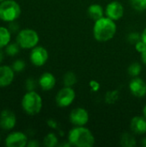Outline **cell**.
Masks as SVG:
<instances>
[{
  "label": "cell",
  "instance_id": "cell-1",
  "mask_svg": "<svg viewBox=\"0 0 146 147\" xmlns=\"http://www.w3.org/2000/svg\"><path fill=\"white\" fill-rule=\"evenodd\" d=\"M117 26L114 21L108 16H103L96 21L93 27V35L97 41L105 42L114 38Z\"/></svg>",
  "mask_w": 146,
  "mask_h": 147
},
{
  "label": "cell",
  "instance_id": "cell-2",
  "mask_svg": "<svg viewBox=\"0 0 146 147\" xmlns=\"http://www.w3.org/2000/svg\"><path fill=\"white\" fill-rule=\"evenodd\" d=\"M68 141L77 147H92L95 145V137L86 127H76L68 134Z\"/></svg>",
  "mask_w": 146,
  "mask_h": 147
},
{
  "label": "cell",
  "instance_id": "cell-3",
  "mask_svg": "<svg viewBox=\"0 0 146 147\" xmlns=\"http://www.w3.org/2000/svg\"><path fill=\"white\" fill-rule=\"evenodd\" d=\"M22 108L28 115H38L42 109L41 96L34 90L28 91L22 99Z\"/></svg>",
  "mask_w": 146,
  "mask_h": 147
},
{
  "label": "cell",
  "instance_id": "cell-4",
  "mask_svg": "<svg viewBox=\"0 0 146 147\" xmlns=\"http://www.w3.org/2000/svg\"><path fill=\"white\" fill-rule=\"evenodd\" d=\"M21 7L15 0H4L0 3V19L6 22H11L19 18Z\"/></svg>",
  "mask_w": 146,
  "mask_h": 147
},
{
  "label": "cell",
  "instance_id": "cell-5",
  "mask_svg": "<svg viewBox=\"0 0 146 147\" xmlns=\"http://www.w3.org/2000/svg\"><path fill=\"white\" fill-rule=\"evenodd\" d=\"M40 38L37 32L31 28H24L19 31L16 42L23 49H32L37 46Z\"/></svg>",
  "mask_w": 146,
  "mask_h": 147
},
{
  "label": "cell",
  "instance_id": "cell-6",
  "mask_svg": "<svg viewBox=\"0 0 146 147\" xmlns=\"http://www.w3.org/2000/svg\"><path fill=\"white\" fill-rule=\"evenodd\" d=\"M75 97H76V93L75 90L72 89V87L65 86L56 95L55 101L59 107L66 108L73 102Z\"/></svg>",
  "mask_w": 146,
  "mask_h": 147
},
{
  "label": "cell",
  "instance_id": "cell-7",
  "mask_svg": "<svg viewBox=\"0 0 146 147\" xmlns=\"http://www.w3.org/2000/svg\"><path fill=\"white\" fill-rule=\"evenodd\" d=\"M89 119L88 111L83 108H76L70 114V121L76 127L85 126Z\"/></svg>",
  "mask_w": 146,
  "mask_h": 147
},
{
  "label": "cell",
  "instance_id": "cell-8",
  "mask_svg": "<svg viewBox=\"0 0 146 147\" xmlns=\"http://www.w3.org/2000/svg\"><path fill=\"white\" fill-rule=\"evenodd\" d=\"M48 59V52L43 47H34L30 53V61L35 66L44 65Z\"/></svg>",
  "mask_w": 146,
  "mask_h": 147
},
{
  "label": "cell",
  "instance_id": "cell-9",
  "mask_svg": "<svg viewBox=\"0 0 146 147\" xmlns=\"http://www.w3.org/2000/svg\"><path fill=\"white\" fill-rule=\"evenodd\" d=\"M28 144V137L22 132H12L5 139L7 147H24Z\"/></svg>",
  "mask_w": 146,
  "mask_h": 147
},
{
  "label": "cell",
  "instance_id": "cell-10",
  "mask_svg": "<svg viewBox=\"0 0 146 147\" xmlns=\"http://www.w3.org/2000/svg\"><path fill=\"white\" fill-rule=\"evenodd\" d=\"M16 116L9 109H4L0 114V127L3 130L9 131L15 127Z\"/></svg>",
  "mask_w": 146,
  "mask_h": 147
},
{
  "label": "cell",
  "instance_id": "cell-11",
  "mask_svg": "<svg viewBox=\"0 0 146 147\" xmlns=\"http://www.w3.org/2000/svg\"><path fill=\"white\" fill-rule=\"evenodd\" d=\"M105 14L108 18L114 21L120 20L124 15V7L118 1L110 2L106 7Z\"/></svg>",
  "mask_w": 146,
  "mask_h": 147
},
{
  "label": "cell",
  "instance_id": "cell-12",
  "mask_svg": "<svg viewBox=\"0 0 146 147\" xmlns=\"http://www.w3.org/2000/svg\"><path fill=\"white\" fill-rule=\"evenodd\" d=\"M129 90L136 97H143L146 95V83L140 78L135 77L129 83Z\"/></svg>",
  "mask_w": 146,
  "mask_h": 147
},
{
  "label": "cell",
  "instance_id": "cell-13",
  "mask_svg": "<svg viewBox=\"0 0 146 147\" xmlns=\"http://www.w3.org/2000/svg\"><path fill=\"white\" fill-rule=\"evenodd\" d=\"M15 78V71L9 65H0V88L9 86Z\"/></svg>",
  "mask_w": 146,
  "mask_h": 147
},
{
  "label": "cell",
  "instance_id": "cell-14",
  "mask_svg": "<svg viewBox=\"0 0 146 147\" xmlns=\"http://www.w3.org/2000/svg\"><path fill=\"white\" fill-rule=\"evenodd\" d=\"M131 130L133 134L143 135L146 133V119L144 116H135L131 120Z\"/></svg>",
  "mask_w": 146,
  "mask_h": 147
},
{
  "label": "cell",
  "instance_id": "cell-15",
  "mask_svg": "<svg viewBox=\"0 0 146 147\" xmlns=\"http://www.w3.org/2000/svg\"><path fill=\"white\" fill-rule=\"evenodd\" d=\"M56 84L55 77L50 72L43 73L39 79V85L43 90H51Z\"/></svg>",
  "mask_w": 146,
  "mask_h": 147
},
{
  "label": "cell",
  "instance_id": "cell-16",
  "mask_svg": "<svg viewBox=\"0 0 146 147\" xmlns=\"http://www.w3.org/2000/svg\"><path fill=\"white\" fill-rule=\"evenodd\" d=\"M87 13L89 18H91L94 21L99 20L102 17L104 16V9L103 8L97 3H94L89 6L87 9Z\"/></svg>",
  "mask_w": 146,
  "mask_h": 147
},
{
  "label": "cell",
  "instance_id": "cell-17",
  "mask_svg": "<svg viewBox=\"0 0 146 147\" xmlns=\"http://www.w3.org/2000/svg\"><path fill=\"white\" fill-rule=\"evenodd\" d=\"M11 40V32L9 28L0 26V48L5 47Z\"/></svg>",
  "mask_w": 146,
  "mask_h": 147
},
{
  "label": "cell",
  "instance_id": "cell-18",
  "mask_svg": "<svg viewBox=\"0 0 146 147\" xmlns=\"http://www.w3.org/2000/svg\"><path fill=\"white\" fill-rule=\"evenodd\" d=\"M120 145L124 147L136 146V145H137L136 139L130 133H124L120 138Z\"/></svg>",
  "mask_w": 146,
  "mask_h": 147
},
{
  "label": "cell",
  "instance_id": "cell-19",
  "mask_svg": "<svg viewBox=\"0 0 146 147\" xmlns=\"http://www.w3.org/2000/svg\"><path fill=\"white\" fill-rule=\"evenodd\" d=\"M77 82V78L76 74L73 71H68L65 74L63 78L64 85L66 87H73Z\"/></svg>",
  "mask_w": 146,
  "mask_h": 147
},
{
  "label": "cell",
  "instance_id": "cell-20",
  "mask_svg": "<svg viewBox=\"0 0 146 147\" xmlns=\"http://www.w3.org/2000/svg\"><path fill=\"white\" fill-rule=\"evenodd\" d=\"M120 98V92L117 90H109L105 95V102L108 104H114Z\"/></svg>",
  "mask_w": 146,
  "mask_h": 147
},
{
  "label": "cell",
  "instance_id": "cell-21",
  "mask_svg": "<svg viewBox=\"0 0 146 147\" xmlns=\"http://www.w3.org/2000/svg\"><path fill=\"white\" fill-rule=\"evenodd\" d=\"M44 146L46 147H54L58 145V137L53 133L47 134L43 140Z\"/></svg>",
  "mask_w": 146,
  "mask_h": 147
},
{
  "label": "cell",
  "instance_id": "cell-22",
  "mask_svg": "<svg viewBox=\"0 0 146 147\" xmlns=\"http://www.w3.org/2000/svg\"><path fill=\"white\" fill-rule=\"evenodd\" d=\"M141 71H142V67H141V65L138 62H134V63H132L128 69H127V72L128 74L133 77V78H135V77H139V75L141 73Z\"/></svg>",
  "mask_w": 146,
  "mask_h": 147
},
{
  "label": "cell",
  "instance_id": "cell-23",
  "mask_svg": "<svg viewBox=\"0 0 146 147\" xmlns=\"http://www.w3.org/2000/svg\"><path fill=\"white\" fill-rule=\"evenodd\" d=\"M5 53L7 55L9 56H15L17 53H19L20 52V46L18 45L17 42H13V43H9L6 47H5Z\"/></svg>",
  "mask_w": 146,
  "mask_h": 147
},
{
  "label": "cell",
  "instance_id": "cell-24",
  "mask_svg": "<svg viewBox=\"0 0 146 147\" xmlns=\"http://www.w3.org/2000/svg\"><path fill=\"white\" fill-rule=\"evenodd\" d=\"M132 7L137 11H144L146 9V0H129Z\"/></svg>",
  "mask_w": 146,
  "mask_h": 147
},
{
  "label": "cell",
  "instance_id": "cell-25",
  "mask_svg": "<svg viewBox=\"0 0 146 147\" xmlns=\"http://www.w3.org/2000/svg\"><path fill=\"white\" fill-rule=\"evenodd\" d=\"M13 70L15 71V72H22L25 67H26V64L23 60L22 59H16L13 64H12V66Z\"/></svg>",
  "mask_w": 146,
  "mask_h": 147
},
{
  "label": "cell",
  "instance_id": "cell-26",
  "mask_svg": "<svg viewBox=\"0 0 146 147\" xmlns=\"http://www.w3.org/2000/svg\"><path fill=\"white\" fill-rule=\"evenodd\" d=\"M127 40L130 43H137L139 40H141V34H139V33H136V32H133L131 34H128L127 36Z\"/></svg>",
  "mask_w": 146,
  "mask_h": 147
},
{
  "label": "cell",
  "instance_id": "cell-27",
  "mask_svg": "<svg viewBox=\"0 0 146 147\" xmlns=\"http://www.w3.org/2000/svg\"><path fill=\"white\" fill-rule=\"evenodd\" d=\"M25 87L28 91L34 90V89L36 87V84H35V81L34 80V78H28L25 82Z\"/></svg>",
  "mask_w": 146,
  "mask_h": 147
},
{
  "label": "cell",
  "instance_id": "cell-28",
  "mask_svg": "<svg viewBox=\"0 0 146 147\" xmlns=\"http://www.w3.org/2000/svg\"><path fill=\"white\" fill-rule=\"evenodd\" d=\"M135 49L137 52L141 53L142 52H144L146 49V44L142 40H140L137 43H135Z\"/></svg>",
  "mask_w": 146,
  "mask_h": 147
},
{
  "label": "cell",
  "instance_id": "cell-29",
  "mask_svg": "<svg viewBox=\"0 0 146 147\" xmlns=\"http://www.w3.org/2000/svg\"><path fill=\"white\" fill-rule=\"evenodd\" d=\"M89 84V87H90L92 91L96 92V91H98L100 90V84L96 80H91Z\"/></svg>",
  "mask_w": 146,
  "mask_h": 147
},
{
  "label": "cell",
  "instance_id": "cell-30",
  "mask_svg": "<svg viewBox=\"0 0 146 147\" xmlns=\"http://www.w3.org/2000/svg\"><path fill=\"white\" fill-rule=\"evenodd\" d=\"M9 29L10 32H16L19 29V25L16 22H15V21L14 22H9Z\"/></svg>",
  "mask_w": 146,
  "mask_h": 147
},
{
  "label": "cell",
  "instance_id": "cell-31",
  "mask_svg": "<svg viewBox=\"0 0 146 147\" xmlns=\"http://www.w3.org/2000/svg\"><path fill=\"white\" fill-rule=\"evenodd\" d=\"M46 123H47V125L51 127V128H52V129H58V122L55 121V120H53V119H49V120H47V121H46Z\"/></svg>",
  "mask_w": 146,
  "mask_h": 147
},
{
  "label": "cell",
  "instance_id": "cell-32",
  "mask_svg": "<svg viewBox=\"0 0 146 147\" xmlns=\"http://www.w3.org/2000/svg\"><path fill=\"white\" fill-rule=\"evenodd\" d=\"M39 146H40L39 142L35 140H31L28 141V144H27V146L28 147H38Z\"/></svg>",
  "mask_w": 146,
  "mask_h": 147
},
{
  "label": "cell",
  "instance_id": "cell-33",
  "mask_svg": "<svg viewBox=\"0 0 146 147\" xmlns=\"http://www.w3.org/2000/svg\"><path fill=\"white\" fill-rule=\"evenodd\" d=\"M141 59H142L143 64H145L146 65V49L141 53Z\"/></svg>",
  "mask_w": 146,
  "mask_h": 147
},
{
  "label": "cell",
  "instance_id": "cell-34",
  "mask_svg": "<svg viewBox=\"0 0 146 147\" xmlns=\"http://www.w3.org/2000/svg\"><path fill=\"white\" fill-rule=\"evenodd\" d=\"M141 40L146 44V28L144 29L143 33L141 34Z\"/></svg>",
  "mask_w": 146,
  "mask_h": 147
},
{
  "label": "cell",
  "instance_id": "cell-35",
  "mask_svg": "<svg viewBox=\"0 0 146 147\" xmlns=\"http://www.w3.org/2000/svg\"><path fill=\"white\" fill-rule=\"evenodd\" d=\"M3 53L1 50V48H0V64L3 62Z\"/></svg>",
  "mask_w": 146,
  "mask_h": 147
},
{
  "label": "cell",
  "instance_id": "cell-36",
  "mask_svg": "<svg viewBox=\"0 0 146 147\" xmlns=\"http://www.w3.org/2000/svg\"><path fill=\"white\" fill-rule=\"evenodd\" d=\"M141 144L144 147H146V138H144L141 141Z\"/></svg>",
  "mask_w": 146,
  "mask_h": 147
},
{
  "label": "cell",
  "instance_id": "cell-37",
  "mask_svg": "<svg viewBox=\"0 0 146 147\" xmlns=\"http://www.w3.org/2000/svg\"><path fill=\"white\" fill-rule=\"evenodd\" d=\"M143 115H144V117L146 119V104L145 105L144 109H143Z\"/></svg>",
  "mask_w": 146,
  "mask_h": 147
},
{
  "label": "cell",
  "instance_id": "cell-38",
  "mask_svg": "<svg viewBox=\"0 0 146 147\" xmlns=\"http://www.w3.org/2000/svg\"><path fill=\"white\" fill-rule=\"evenodd\" d=\"M3 1H4V0H0V3H1V2H3Z\"/></svg>",
  "mask_w": 146,
  "mask_h": 147
},
{
  "label": "cell",
  "instance_id": "cell-39",
  "mask_svg": "<svg viewBox=\"0 0 146 147\" xmlns=\"http://www.w3.org/2000/svg\"><path fill=\"white\" fill-rule=\"evenodd\" d=\"M0 140H1V137H0Z\"/></svg>",
  "mask_w": 146,
  "mask_h": 147
}]
</instances>
